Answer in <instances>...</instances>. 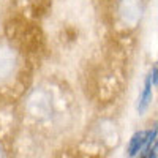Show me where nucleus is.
Masks as SVG:
<instances>
[{"label": "nucleus", "instance_id": "f257e3e1", "mask_svg": "<svg viewBox=\"0 0 158 158\" xmlns=\"http://www.w3.org/2000/svg\"><path fill=\"white\" fill-rule=\"evenodd\" d=\"M147 139H149V133H146V131H139V133L133 135V138L130 139L128 155H130V156H135V155L147 144Z\"/></svg>", "mask_w": 158, "mask_h": 158}, {"label": "nucleus", "instance_id": "f03ea898", "mask_svg": "<svg viewBox=\"0 0 158 158\" xmlns=\"http://www.w3.org/2000/svg\"><path fill=\"white\" fill-rule=\"evenodd\" d=\"M150 98H152V82H150V76H149V77H147V81H146V87H144V92H142V95H141L139 108H138L139 112H142L144 109L149 106Z\"/></svg>", "mask_w": 158, "mask_h": 158}, {"label": "nucleus", "instance_id": "7ed1b4c3", "mask_svg": "<svg viewBox=\"0 0 158 158\" xmlns=\"http://www.w3.org/2000/svg\"><path fill=\"white\" fill-rule=\"evenodd\" d=\"M51 8V0H36L33 5V13L36 16H43Z\"/></svg>", "mask_w": 158, "mask_h": 158}, {"label": "nucleus", "instance_id": "20e7f679", "mask_svg": "<svg viewBox=\"0 0 158 158\" xmlns=\"http://www.w3.org/2000/svg\"><path fill=\"white\" fill-rule=\"evenodd\" d=\"M144 147L146 149L141 152V158H156V142H153V146H152V142L146 144Z\"/></svg>", "mask_w": 158, "mask_h": 158}, {"label": "nucleus", "instance_id": "39448f33", "mask_svg": "<svg viewBox=\"0 0 158 158\" xmlns=\"http://www.w3.org/2000/svg\"><path fill=\"white\" fill-rule=\"evenodd\" d=\"M0 158H3V152H2V149H0Z\"/></svg>", "mask_w": 158, "mask_h": 158}]
</instances>
